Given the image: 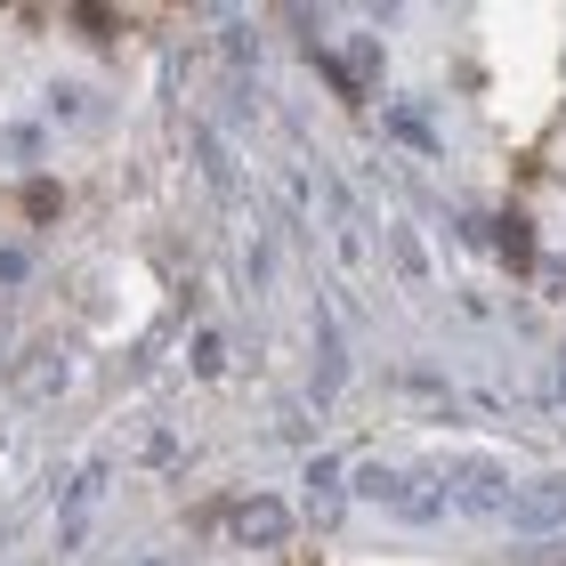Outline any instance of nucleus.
I'll use <instances>...</instances> for the list:
<instances>
[{"mask_svg":"<svg viewBox=\"0 0 566 566\" xmlns=\"http://www.w3.org/2000/svg\"><path fill=\"white\" fill-rule=\"evenodd\" d=\"M510 494H518V485H510V470H502L494 453L453 461V478H446V502L461 510V518H502V510H510Z\"/></svg>","mask_w":566,"mask_h":566,"instance_id":"1","label":"nucleus"},{"mask_svg":"<svg viewBox=\"0 0 566 566\" xmlns=\"http://www.w3.org/2000/svg\"><path fill=\"white\" fill-rule=\"evenodd\" d=\"M446 478H453V461H413V470H397V518H413V526H437L446 518Z\"/></svg>","mask_w":566,"mask_h":566,"instance_id":"2","label":"nucleus"},{"mask_svg":"<svg viewBox=\"0 0 566 566\" xmlns=\"http://www.w3.org/2000/svg\"><path fill=\"white\" fill-rule=\"evenodd\" d=\"M227 534H235L243 551H275L283 534H292V502H275V494H243L235 510H227Z\"/></svg>","mask_w":566,"mask_h":566,"instance_id":"3","label":"nucleus"},{"mask_svg":"<svg viewBox=\"0 0 566 566\" xmlns=\"http://www.w3.org/2000/svg\"><path fill=\"white\" fill-rule=\"evenodd\" d=\"M502 518L518 526V534H534V543H543V534H558V526H566V478H534V485H518Z\"/></svg>","mask_w":566,"mask_h":566,"instance_id":"4","label":"nucleus"},{"mask_svg":"<svg viewBox=\"0 0 566 566\" xmlns=\"http://www.w3.org/2000/svg\"><path fill=\"white\" fill-rule=\"evenodd\" d=\"M332 82H340L348 97H365V90H380V41L373 33H356V41H340V49H332Z\"/></svg>","mask_w":566,"mask_h":566,"instance_id":"5","label":"nucleus"},{"mask_svg":"<svg viewBox=\"0 0 566 566\" xmlns=\"http://www.w3.org/2000/svg\"><path fill=\"white\" fill-rule=\"evenodd\" d=\"M106 494V461H90V470H73V485H65V510H57V534H65V551L82 543V526H90V502Z\"/></svg>","mask_w":566,"mask_h":566,"instance_id":"6","label":"nucleus"},{"mask_svg":"<svg viewBox=\"0 0 566 566\" xmlns=\"http://www.w3.org/2000/svg\"><path fill=\"white\" fill-rule=\"evenodd\" d=\"M316 356H324V373H316V397H332L348 380V356H340V324H332V307H316Z\"/></svg>","mask_w":566,"mask_h":566,"instance_id":"7","label":"nucleus"},{"mask_svg":"<svg viewBox=\"0 0 566 566\" xmlns=\"http://www.w3.org/2000/svg\"><path fill=\"white\" fill-rule=\"evenodd\" d=\"M389 138L413 146V154H437V122H429L421 106H405V97H397V106H389Z\"/></svg>","mask_w":566,"mask_h":566,"instance_id":"8","label":"nucleus"},{"mask_svg":"<svg viewBox=\"0 0 566 566\" xmlns=\"http://www.w3.org/2000/svg\"><path fill=\"white\" fill-rule=\"evenodd\" d=\"M348 494L356 502H397V470L389 461H365V470H348Z\"/></svg>","mask_w":566,"mask_h":566,"instance_id":"9","label":"nucleus"},{"mask_svg":"<svg viewBox=\"0 0 566 566\" xmlns=\"http://www.w3.org/2000/svg\"><path fill=\"white\" fill-rule=\"evenodd\" d=\"M389 243H397V275H405V283H421V275H429V251H421V235H413V227H397Z\"/></svg>","mask_w":566,"mask_h":566,"instance_id":"10","label":"nucleus"},{"mask_svg":"<svg viewBox=\"0 0 566 566\" xmlns=\"http://www.w3.org/2000/svg\"><path fill=\"white\" fill-rule=\"evenodd\" d=\"M202 170H211V187H219V195H235V154H227L211 130H202Z\"/></svg>","mask_w":566,"mask_h":566,"instance_id":"11","label":"nucleus"},{"mask_svg":"<svg viewBox=\"0 0 566 566\" xmlns=\"http://www.w3.org/2000/svg\"><path fill=\"white\" fill-rule=\"evenodd\" d=\"M195 373H202V380L227 373V340H219V332H195Z\"/></svg>","mask_w":566,"mask_h":566,"instance_id":"12","label":"nucleus"},{"mask_svg":"<svg viewBox=\"0 0 566 566\" xmlns=\"http://www.w3.org/2000/svg\"><path fill=\"white\" fill-rule=\"evenodd\" d=\"M57 389H65V365H57V356H41V365H33V405H49Z\"/></svg>","mask_w":566,"mask_h":566,"instance_id":"13","label":"nucleus"},{"mask_svg":"<svg viewBox=\"0 0 566 566\" xmlns=\"http://www.w3.org/2000/svg\"><path fill=\"white\" fill-rule=\"evenodd\" d=\"M307 485H316V494H340V461L316 453V461H307Z\"/></svg>","mask_w":566,"mask_h":566,"instance_id":"14","label":"nucleus"},{"mask_svg":"<svg viewBox=\"0 0 566 566\" xmlns=\"http://www.w3.org/2000/svg\"><path fill=\"white\" fill-rule=\"evenodd\" d=\"M33 275V251H17V243H0V283H24Z\"/></svg>","mask_w":566,"mask_h":566,"instance_id":"15","label":"nucleus"},{"mask_svg":"<svg viewBox=\"0 0 566 566\" xmlns=\"http://www.w3.org/2000/svg\"><path fill=\"white\" fill-rule=\"evenodd\" d=\"M170 461H178V446H170V429H154V437H146V470H170Z\"/></svg>","mask_w":566,"mask_h":566,"instance_id":"16","label":"nucleus"},{"mask_svg":"<svg viewBox=\"0 0 566 566\" xmlns=\"http://www.w3.org/2000/svg\"><path fill=\"white\" fill-rule=\"evenodd\" d=\"M82 106H90V97H82V90H73V82H57V114H65V122H90Z\"/></svg>","mask_w":566,"mask_h":566,"instance_id":"17","label":"nucleus"},{"mask_svg":"<svg viewBox=\"0 0 566 566\" xmlns=\"http://www.w3.org/2000/svg\"><path fill=\"white\" fill-rule=\"evenodd\" d=\"M138 566H163V558H138Z\"/></svg>","mask_w":566,"mask_h":566,"instance_id":"18","label":"nucleus"}]
</instances>
